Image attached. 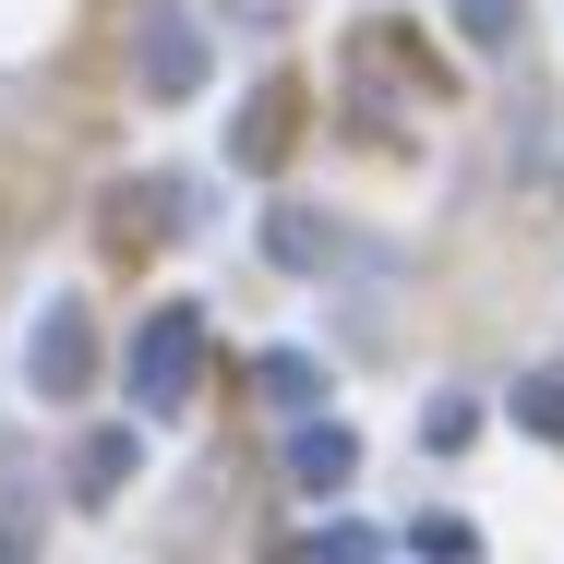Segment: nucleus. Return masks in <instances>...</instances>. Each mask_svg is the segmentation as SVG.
Returning a JSON list of instances; mask_svg holds the SVG:
<instances>
[{
  "label": "nucleus",
  "instance_id": "f257e3e1",
  "mask_svg": "<svg viewBox=\"0 0 564 564\" xmlns=\"http://www.w3.org/2000/svg\"><path fill=\"white\" fill-rule=\"evenodd\" d=\"M120 384H132V409H144V421H181V409H193V384H205V313H193V301L144 313L132 348H120Z\"/></svg>",
  "mask_w": 564,
  "mask_h": 564
},
{
  "label": "nucleus",
  "instance_id": "f03ea898",
  "mask_svg": "<svg viewBox=\"0 0 564 564\" xmlns=\"http://www.w3.org/2000/svg\"><path fill=\"white\" fill-rule=\"evenodd\" d=\"M24 384H36L48 409H73V397L97 384V313H85V301H48V313L24 325Z\"/></svg>",
  "mask_w": 564,
  "mask_h": 564
},
{
  "label": "nucleus",
  "instance_id": "7ed1b4c3",
  "mask_svg": "<svg viewBox=\"0 0 564 564\" xmlns=\"http://www.w3.org/2000/svg\"><path fill=\"white\" fill-rule=\"evenodd\" d=\"M205 73H217V36H205L193 12H144V36H132V85H144L156 109H181V97H205Z\"/></svg>",
  "mask_w": 564,
  "mask_h": 564
},
{
  "label": "nucleus",
  "instance_id": "20e7f679",
  "mask_svg": "<svg viewBox=\"0 0 564 564\" xmlns=\"http://www.w3.org/2000/svg\"><path fill=\"white\" fill-rule=\"evenodd\" d=\"M348 480H360V433L325 421V409H301L289 421V492H348Z\"/></svg>",
  "mask_w": 564,
  "mask_h": 564
},
{
  "label": "nucleus",
  "instance_id": "39448f33",
  "mask_svg": "<svg viewBox=\"0 0 564 564\" xmlns=\"http://www.w3.org/2000/svg\"><path fill=\"white\" fill-rule=\"evenodd\" d=\"M264 264H289V276H337L348 240H337L325 205H276V217H264Z\"/></svg>",
  "mask_w": 564,
  "mask_h": 564
},
{
  "label": "nucleus",
  "instance_id": "423d86ee",
  "mask_svg": "<svg viewBox=\"0 0 564 564\" xmlns=\"http://www.w3.org/2000/svg\"><path fill=\"white\" fill-rule=\"evenodd\" d=\"M132 468H144V433H132V421H97V433L73 445V505H109V492H132Z\"/></svg>",
  "mask_w": 564,
  "mask_h": 564
},
{
  "label": "nucleus",
  "instance_id": "0eeeda50",
  "mask_svg": "<svg viewBox=\"0 0 564 564\" xmlns=\"http://www.w3.org/2000/svg\"><path fill=\"white\" fill-rule=\"evenodd\" d=\"M252 397H264V409H289V421H301V409H325V360H313V348H264V360H252Z\"/></svg>",
  "mask_w": 564,
  "mask_h": 564
},
{
  "label": "nucleus",
  "instance_id": "6e6552de",
  "mask_svg": "<svg viewBox=\"0 0 564 564\" xmlns=\"http://www.w3.org/2000/svg\"><path fill=\"white\" fill-rule=\"evenodd\" d=\"M445 24L468 48H517V24H529V0H445Z\"/></svg>",
  "mask_w": 564,
  "mask_h": 564
},
{
  "label": "nucleus",
  "instance_id": "1a4fd4ad",
  "mask_svg": "<svg viewBox=\"0 0 564 564\" xmlns=\"http://www.w3.org/2000/svg\"><path fill=\"white\" fill-rule=\"evenodd\" d=\"M276 144H289V97H276V85H264V97H252V109H240V132H228V156H240V169H264V156H276Z\"/></svg>",
  "mask_w": 564,
  "mask_h": 564
},
{
  "label": "nucleus",
  "instance_id": "9d476101",
  "mask_svg": "<svg viewBox=\"0 0 564 564\" xmlns=\"http://www.w3.org/2000/svg\"><path fill=\"white\" fill-rule=\"evenodd\" d=\"M301 564H384V541H372L360 517H325V529L301 541Z\"/></svg>",
  "mask_w": 564,
  "mask_h": 564
},
{
  "label": "nucleus",
  "instance_id": "9b49d317",
  "mask_svg": "<svg viewBox=\"0 0 564 564\" xmlns=\"http://www.w3.org/2000/svg\"><path fill=\"white\" fill-rule=\"evenodd\" d=\"M517 433L564 445V372H529V384H517Z\"/></svg>",
  "mask_w": 564,
  "mask_h": 564
},
{
  "label": "nucleus",
  "instance_id": "f8f14e48",
  "mask_svg": "<svg viewBox=\"0 0 564 564\" xmlns=\"http://www.w3.org/2000/svg\"><path fill=\"white\" fill-rule=\"evenodd\" d=\"M468 433H480V409H468V397H456V384H445V397L421 409V445H433V456H456V445H468Z\"/></svg>",
  "mask_w": 564,
  "mask_h": 564
},
{
  "label": "nucleus",
  "instance_id": "ddd939ff",
  "mask_svg": "<svg viewBox=\"0 0 564 564\" xmlns=\"http://www.w3.org/2000/svg\"><path fill=\"white\" fill-rule=\"evenodd\" d=\"M421 564H480V529L468 517H421Z\"/></svg>",
  "mask_w": 564,
  "mask_h": 564
}]
</instances>
